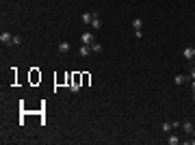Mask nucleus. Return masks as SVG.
Wrapping results in <instances>:
<instances>
[{
  "label": "nucleus",
  "instance_id": "1",
  "mask_svg": "<svg viewBox=\"0 0 195 145\" xmlns=\"http://www.w3.org/2000/svg\"><path fill=\"white\" fill-rule=\"evenodd\" d=\"M0 41H2L5 45H11V43H13V35L7 33V31H2V33H0Z\"/></svg>",
  "mask_w": 195,
  "mask_h": 145
},
{
  "label": "nucleus",
  "instance_id": "2",
  "mask_svg": "<svg viewBox=\"0 0 195 145\" xmlns=\"http://www.w3.org/2000/svg\"><path fill=\"white\" fill-rule=\"evenodd\" d=\"M182 54H184V59H186V61H191V59L195 56V48H191V45H186V48H184V50H182Z\"/></svg>",
  "mask_w": 195,
  "mask_h": 145
},
{
  "label": "nucleus",
  "instance_id": "3",
  "mask_svg": "<svg viewBox=\"0 0 195 145\" xmlns=\"http://www.w3.org/2000/svg\"><path fill=\"white\" fill-rule=\"evenodd\" d=\"M91 26H93L95 31H100V28H102V20H100V15H98V13H93V22H91Z\"/></svg>",
  "mask_w": 195,
  "mask_h": 145
},
{
  "label": "nucleus",
  "instance_id": "4",
  "mask_svg": "<svg viewBox=\"0 0 195 145\" xmlns=\"http://www.w3.org/2000/svg\"><path fill=\"white\" fill-rule=\"evenodd\" d=\"M80 41L87 43V45H91V43H93V35H91V33H83V35H80Z\"/></svg>",
  "mask_w": 195,
  "mask_h": 145
},
{
  "label": "nucleus",
  "instance_id": "5",
  "mask_svg": "<svg viewBox=\"0 0 195 145\" xmlns=\"http://www.w3.org/2000/svg\"><path fill=\"white\" fill-rule=\"evenodd\" d=\"M69 50H72V45H69L67 41H61V43H59V52H61V54H67Z\"/></svg>",
  "mask_w": 195,
  "mask_h": 145
},
{
  "label": "nucleus",
  "instance_id": "6",
  "mask_svg": "<svg viewBox=\"0 0 195 145\" xmlns=\"http://www.w3.org/2000/svg\"><path fill=\"white\" fill-rule=\"evenodd\" d=\"M80 20H83V24H91V22H93V13H89V11H85V13L80 15Z\"/></svg>",
  "mask_w": 195,
  "mask_h": 145
},
{
  "label": "nucleus",
  "instance_id": "7",
  "mask_svg": "<svg viewBox=\"0 0 195 145\" xmlns=\"http://www.w3.org/2000/svg\"><path fill=\"white\" fill-rule=\"evenodd\" d=\"M89 52H91V45H87V43H83V45H80V50H78V54H80V56H87Z\"/></svg>",
  "mask_w": 195,
  "mask_h": 145
},
{
  "label": "nucleus",
  "instance_id": "8",
  "mask_svg": "<svg viewBox=\"0 0 195 145\" xmlns=\"http://www.w3.org/2000/svg\"><path fill=\"white\" fill-rule=\"evenodd\" d=\"M186 80H189V76H184V74H178V76L174 78V82H176V85H184Z\"/></svg>",
  "mask_w": 195,
  "mask_h": 145
},
{
  "label": "nucleus",
  "instance_id": "9",
  "mask_svg": "<svg viewBox=\"0 0 195 145\" xmlns=\"http://www.w3.org/2000/svg\"><path fill=\"white\" fill-rule=\"evenodd\" d=\"M160 128H163V132H171L174 130V121H163Z\"/></svg>",
  "mask_w": 195,
  "mask_h": 145
},
{
  "label": "nucleus",
  "instance_id": "10",
  "mask_svg": "<svg viewBox=\"0 0 195 145\" xmlns=\"http://www.w3.org/2000/svg\"><path fill=\"white\" fill-rule=\"evenodd\" d=\"M132 26H134V31H141V26H143V20H141V17H134V20H132Z\"/></svg>",
  "mask_w": 195,
  "mask_h": 145
},
{
  "label": "nucleus",
  "instance_id": "11",
  "mask_svg": "<svg viewBox=\"0 0 195 145\" xmlns=\"http://www.w3.org/2000/svg\"><path fill=\"white\" fill-rule=\"evenodd\" d=\"M167 143H169V145H178V143H180V139H178L176 134H169V136H167Z\"/></svg>",
  "mask_w": 195,
  "mask_h": 145
},
{
  "label": "nucleus",
  "instance_id": "12",
  "mask_svg": "<svg viewBox=\"0 0 195 145\" xmlns=\"http://www.w3.org/2000/svg\"><path fill=\"white\" fill-rule=\"evenodd\" d=\"M182 130L191 134V132H193V124H191V121H182Z\"/></svg>",
  "mask_w": 195,
  "mask_h": 145
},
{
  "label": "nucleus",
  "instance_id": "13",
  "mask_svg": "<svg viewBox=\"0 0 195 145\" xmlns=\"http://www.w3.org/2000/svg\"><path fill=\"white\" fill-rule=\"evenodd\" d=\"M91 52L100 54V52H102V43H91Z\"/></svg>",
  "mask_w": 195,
  "mask_h": 145
},
{
  "label": "nucleus",
  "instance_id": "14",
  "mask_svg": "<svg viewBox=\"0 0 195 145\" xmlns=\"http://www.w3.org/2000/svg\"><path fill=\"white\" fill-rule=\"evenodd\" d=\"M69 91H72V93H78V91H80V85H78V82H72V85H69Z\"/></svg>",
  "mask_w": 195,
  "mask_h": 145
},
{
  "label": "nucleus",
  "instance_id": "15",
  "mask_svg": "<svg viewBox=\"0 0 195 145\" xmlns=\"http://www.w3.org/2000/svg\"><path fill=\"white\" fill-rule=\"evenodd\" d=\"M20 43H22V39H20V37H15V35H13V43H11V45H20Z\"/></svg>",
  "mask_w": 195,
  "mask_h": 145
},
{
  "label": "nucleus",
  "instance_id": "16",
  "mask_svg": "<svg viewBox=\"0 0 195 145\" xmlns=\"http://www.w3.org/2000/svg\"><path fill=\"white\" fill-rule=\"evenodd\" d=\"M189 78H191V80H195V67L191 69V74H189Z\"/></svg>",
  "mask_w": 195,
  "mask_h": 145
},
{
  "label": "nucleus",
  "instance_id": "17",
  "mask_svg": "<svg viewBox=\"0 0 195 145\" xmlns=\"http://www.w3.org/2000/svg\"><path fill=\"white\" fill-rule=\"evenodd\" d=\"M189 143H191V145H195V136H193V139H191V141H189Z\"/></svg>",
  "mask_w": 195,
  "mask_h": 145
},
{
  "label": "nucleus",
  "instance_id": "18",
  "mask_svg": "<svg viewBox=\"0 0 195 145\" xmlns=\"http://www.w3.org/2000/svg\"><path fill=\"white\" fill-rule=\"evenodd\" d=\"M191 134H193V136H195V128H193V132H191Z\"/></svg>",
  "mask_w": 195,
  "mask_h": 145
},
{
  "label": "nucleus",
  "instance_id": "19",
  "mask_svg": "<svg viewBox=\"0 0 195 145\" xmlns=\"http://www.w3.org/2000/svg\"><path fill=\"white\" fill-rule=\"evenodd\" d=\"M193 102H195V93H193Z\"/></svg>",
  "mask_w": 195,
  "mask_h": 145
}]
</instances>
